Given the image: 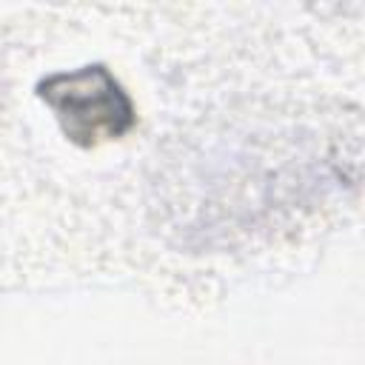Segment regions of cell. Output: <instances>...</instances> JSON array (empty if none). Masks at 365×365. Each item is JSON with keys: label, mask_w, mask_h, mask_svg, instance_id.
I'll return each mask as SVG.
<instances>
[{"label": "cell", "mask_w": 365, "mask_h": 365, "mask_svg": "<svg viewBox=\"0 0 365 365\" xmlns=\"http://www.w3.org/2000/svg\"><path fill=\"white\" fill-rule=\"evenodd\" d=\"M37 88L63 134L77 145L117 140L134 125V106L106 66L57 71Z\"/></svg>", "instance_id": "6da1fadb"}]
</instances>
